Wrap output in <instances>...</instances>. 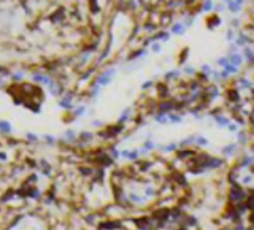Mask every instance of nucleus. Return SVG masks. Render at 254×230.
<instances>
[{
  "instance_id": "obj_5",
  "label": "nucleus",
  "mask_w": 254,
  "mask_h": 230,
  "mask_svg": "<svg viewBox=\"0 0 254 230\" xmlns=\"http://www.w3.org/2000/svg\"><path fill=\"white\" fill-rule=\"evenodd\" d=\"M75 137H76L75 130H67V133H65V138H67L68 141H71V140H75Z\"/></svg>"
},
{
  "instance_id": "obj_6",
  "label": "nucleus",
  "mask_w": 254,
  "mask_h": 230,
  "mask_svg": "<svg viewBox=\"0 0 254 230\" xmlns=\"http://www.w3.org/2000/svg\"><path fill=\"white\" fill-rule=\"evenodd\" d=\"M84 111H86L84 106H80V108H76V110L73 111V114H75V116H81L83 113H84Z\"/></svg>"
},
{
  "instance_id": "obj_7",
  "label": "nucleus",
  "mask_w": 254,
  "mask_h": 230,
  "mask_svg": "<svg viewBox=\"0 0 254 230\" xmlns=\"http://www.w3.org/2000/svg\"><path fill=\"white\" fill-rule=\"evenodd\" d=\"M43 138H45V141H48L49 144H53L54 141H56V138H54V137H51V135H45Z\"/></svg>"
},
{
  "instance_id": "obj_3",
  "label": "nucleus",
  "mask_w": 254,
  "mask_h": 230,
  "mask_svg": "<svg viewBox=\"0 0 254 230\" xmlns=\"http://www.w3.org/2000/svg\"><path fill=\"white\" fill-rule=\"evenodd\" d=\"M59 105L62 106V108H71V102H70V98L67 97V98H62L59 102Z\"/></svg>"
},
{
  "instance_id": "obj_9",
  "label": "nucleus",
  "mask_w": 254,
  "mask_h": 230,
  "mask_svg": "<svg viewBox=\"0 0 254 230\" xmlns=\"http://www.w3.org/2000/svg\"><path fill=\"white\" fill-rule=\"evenodd\" d=\"M81 138H83V140H91L92 135H91L89 132H84V133H81Z\"/></svg>"
},
{
  "instance_id": "obj_1",
  "label": "nucleus",
  "mask_w": 254,
  "mask_h": 230,
  "mask_svg": "<svg viewBox=\"0 0 254 230\" xmlns=\"http://www.w3.org/2000/svg\"><path fill=\"white\" fill-rule=\"evenodd\" d=\"M113 73H114V70H108V71H105L103 75H100L97 78V86H105V84H108L110 80H111V76H113Z\"/></svg>"
},
{
  "instance_id": "obj_8",
  "label": "nucleus",
  "mask_w": 254,
  "mask_h": 230,
  "mask_svg": "<svg viewBox=\"0 0 254 230\" xmlns=\"http://www.w3.org/2000/svg\"><path fill=\"white\" fill-rule=\"evenodd\" d=\"M27 140H29V141H37L38 137L35 135V133H27Z\"/></svg>"
},
{
  "instance_id": "obj_4",
  "label": "nucleus",
  "mask_w": 254,
  "mask_h": 230,
  "mask_svg": "<svg viewBox=\"0 0 254 230\" xmlns=\"http://www.w3.org/2000/svg\"><path fill=\"white\" fill-rule=\"evenodd\" d=\"M29 197L30 198H40V190H38V189H32L30 194H29Z\"/></svg>"
},
{
  "instance_id": "obj_2",
  "label": "nucleus",
  "mask_w": 254,
  "mask_h": 230,
  "mask_svg": "<svg viewBox=\"0 0 254 230\" xmlns=\"http://www.w3.org/2000/svg\"><path fill=\"white\" fill-rule=\"evenodd\" d=\"M0 132L2 133H10L11 132V124L7 121H0Z\"/></svg>"
}]
</instances>
